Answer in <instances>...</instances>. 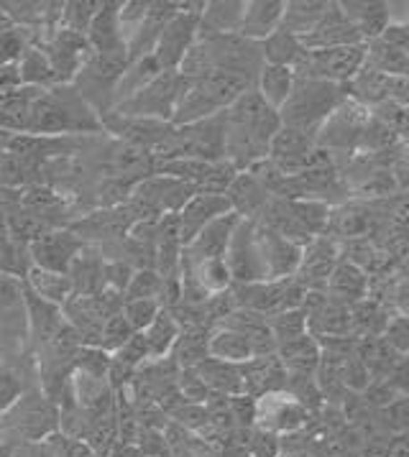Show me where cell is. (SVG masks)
Wrapping results in <instances>:
<instances>
[{"instance_id":"6da1fadb","label":"cell","mask_w":409,"mask_h":457,"mask_svg":"<svg viewBox=\"0 0 409 457\" xmlns=\"http://www.w3.org/2000/svg\"><path fill=\"white\" fill-rule=\"evenodd\" d=\"M280 110L269 108L256 87L225 110V162L248 171L269 156V146L280 133Z\"/></svg>"},{"instance_id":"7a4b0ae2","label":"cell","mask_w":409,"mask_h":457,"mask_svg":"<svg viewBox=\"0 0 409 457\" xmlns=\"http://www.w3.org/2000/svg\"><path fill=\"white\" fill-rule=\"evenodd\" d=\"M103 130L100 118L79 97L75 85H56L41 92L31 105V133L34 136H64V133H95Z\"/></svg>"},{"instance_id":"3957f363","label":"cell","mask_w":409,"mask_h":457,"mask_svg":"<svg viewBox=\"0 0 409 457\" xmlns=\"http://www.w3.org/2000/svg\"><path fill=\"white\" fill-rule=\"evenodd\" d=\"M348 97L346 85L333 82H320V79H302L297 77L295 90L289 100L281 105L280 118L284 129H295L299 133H307L317 141V130L322 123L340 108V103Z\"/></svg>"},{"instance_id":"277c9868","label":"cell","mask_w":409,"mask_h":457,"mask_svg":"<svg viewBox=\"0 0 409 457\" xmlns=\"http://www.w3.org/2000/svg\"><path fill=\"white\" fill-rule=\"evenodd\" d=\"M129 54L115 52V54H93L85 59V64L75 74L72 85L79 92V97L93 108L97 118L115 108V87L121 77L129 70Z\"/></svg>"},{"instance_id":"5b68a950","label":"cell","mask_w":409,"mask_h":457,"mask_svg":"<svg viewBox=\"0 0 409 457\" xmlns=\"http://www.w3.org/2000/svg\"><path fill=\"white\" fill-rule=\"evenodd\" d=\"M59 427V406L44 396L41 388H29L19 396L3 417H0V429L19 432L21 437L29 442L52 437Z\"/></svg>"},{"instance_id":"8992f818","label":"cell","mask_w":409,"mask_h":457,"mask_svg":"<svg viewBox=\"0 0 409 457\" xmlns=\"http://www.w3.org/2000/svg\"><path fill=\"white\" fill-rule=\"evenodd\" d=\"M185 90V77L179 72H162L149 87L136 92L133 97L115 105L113 112L123 118H141V120H162L171 123L179 95Z\"/></svg>"},{"instance_id":"52a82bcc","label":"cell","mask_w":409,"mask_h":457,"mask_svg":"<svg viewBox=\"0 0 409 457\" xmlns=\"http://www.w3.org/2000/svg\"><path fill=\"white\" fill-rule=\"evenodd\" d=\"M366 67V44L338 49H307L295 67L302 79H320L333 85H348Z\"/></svg>"},{"instance_id":"ba28073f","label":"cell","mask_w":409,"mask_h":457,"mask_svg":"<svg viewBox=\"0 0 409 457\" xmlns=\"http://www.w3.org/2000/svg\"><path fill=\"white\" fill-rule=\"evenodd\" d=\"M371 110L361 105L354 97H346L340 108L322 123L317 130V146L325 148L328 154L338 151H355L363 144V133L369 129Z\"/></svg>"},{"instance_id":"9c48e42d","label":"cell","mask_w":409,"mask_h":457,"mask_svg":"<svg viewBox=\"0 0 409 457\" xmlns=\"http://www.w3.org/2000/svg\"><path fill=\"white\" fill-rule=\"evenodd\" d=\"M225 263L230 269L233 284H259L266 281V269L256 240V220H238L233 238L225 253Z\"/></svg>"},{"instance_id":"30bf717a","label":"cell","mask_w":409,"mask_h":457,"mask_svg":"<svg viewBox=\"0 0 409 457\" xmlns=\"http://www.w3.org/2000/svg\"><path fill=\"white\" fill-rule=\"evenodd\" d=\"M310 411L289 394V391H274L256 399V429L271 432V435H297L310 424Z\"/></svg>"},{"instance_id":"8fae6325","label":"cell","mask_w":409,"mask_h":457,"mask_svg":"<svg viewBox=\"0 0 409 457\" xmlns=\"http://www.w3.org/2000/svg\"><path fill=\"white\" fill-rule=\"evenodd\" d=\"M317 154H320V146L313 136L281 126L280 133L271 141V146H269L266 159L277 166L284 177H299L302 171H307L315 164Z\"/></svg>"},{"instance_id":"7c38bea8","label":"cell","mask_w":409,"mask_h":457,"mask_svg":"<svg viewBox=\"0 0 409 457\" xmlns=\"http://www.w3.org/2000/svg\"><path fill=\"white\" fill-rule=\"evenodd\" d=\"M85 248V240H79L72 230H46L29 245V256L37 269L67 274L75 256Z\"/></svg>"},{"instance_id":"4fadbf2b","label":"cell","mask_w":409,"mask_h":457,"mask_svg":"<svg viewBox=\"0 0 409 457\" xmlns=\"http://www.w3.org/2000/svg\"><path fill=\"white\" fill-rule=\"evenodd\" d=\"M338 261H340L338 240L328 238V236H317L302 248V261H299L295 278L307 292H325L328 278L335 271Z\"/></svg>"},{"instance_id":"5bb4252c","label":"cell","mask_w":409,"mask_h":457,"mask_svg":"<svg viewBox=\"0 0 409 457\" xmlns=\"http://www.w3.org/2000/svg\"><path fill=\"white\" fill-rule=\"evenodd\" d=\"M197 34H200V16H195V13H177L169 21L156 41V49H154V56L164 72L179 70L185 54L197 41Z\"/></svg>"},{"instance_id":"9a60e30c","label":"cell","mask_w":409,"mask_h":457,"mask_svg":"<svg viewBox=\"0 0 409 457\" xmlns=\"http://www.w3.org/2000/svg\"><path fill=\"white\" fill-rule=\"evenodd\" d=\"M256 240H259L261 258H263V269H266V281L292 278L297 274L299 261H302L299 245L281 238L274 230L263 228L259 222H256Z\"/></svg>"},{"instance_id":"2e32d148","label":"cell","mask_w":409,"mask_h":457,"mask_svg":"<svg viewBox=\"0 0 409 457\" xmlns=\"http://www.w3.org/2000/svg\"><path fill=\"white\" fill-rule=\"evenodd\" d=\"M0 337L11 343H26L29 337L23 281L3 274H0Z\"/></svg>"},{"instance_id":"e0dca14e","label":"cell","mask_w":409,"mask_h":457,"mask_svg":"<svg viewBox=\"0 0 409 457\" xmlns=\"http://www.w3.org/2000/svg\"><path fill=\"white\" fill-rule=\"evenodd\" d=\"M23 302H26L29 337H31V343H34V350L49 345L56 335L70 325V322L64 320L62 307H56L52 302H44V299L31 292L26 284H23Z\"/></svg>"},{"instance_id":"ac0fdd59","label":"cell","mask_w":409,"mask_h":457,"mask_svg":"<svg viewBox=\"0 0 409 457\" xmlns=\"http://www.w3.org/2000/svg\"><path fill=\"white\" fill-rule=\"evenodd\" d=\"M238 220L241 218H238L236 212H228L223 218L213 220L210 225H204L203 230L197 233V238L192 240V243H187L185 251H182V258H187L189 263L213 261V258H225Z\"/></svg>"},{"instance_id":"d6986e66","label":"cell","mask_w":409,"mask_h":457,"mask_svg":"<svg viewBox=\"0 0 409 457\" xmlns=\"http://www.w3.org/2000/svg\"><path fill=\"white\" fill-rule=\"evenodd\" d=\"M241 368L243 394L259 399L263 394H274V391H287V370L281 366L280 355H261L246 361Z\"/></svg>"},{"instance_id":"ffe728a7","label":"cell","mask_w":409,"mask_h":457,"mask_svg":"<svg viewBox=\"0 0 409 457\" xmlns=\"http://www.w3.org/2000/svg\"><path fill=\"white\" fill-rule=\"evenodd\" d=\"M179 11H177V0H156V3H149V11H146V19L138 26V31L133 34V38L129 41L126 52H129V62H136V59H144V56L154 54L156 49V41L162 37L164 26L169 21L174 19Z\"/></svg>"},{"instance_id":"44dd1931","label":"cell","mask_w":409,"mask_h":457,"mask_svg":"<svg viewBox=\"0 0 409 457\" xmlns=\"http://www.w3.org/2000/svg\"><path fill=\"white\" fill-rule=\"evenodd\" d=\"M228 212H233L230 200L225 195H210V192H197L192 200L187 202L179 210V222H182V243H192L197 238V233L204 225H210L213 220L223 218Z\"/></svg>"},{"instance_id":"7402d4cb","label":"cell","mask_w":409,"mask_h":457,"mask_svg":"<svg viewBox=\"0 0 409 457\" xmlns=\"http://www.w3.org/2000/svg\"><path fill=\"white\" fill-rule=\"evenodd\" d=\"M305 49H338V46H358L363 44L361 34L355 31V26L351 21L343 16L340 5L333 3L330 13L320 21L313 34H307L305 38H299Z\"/></svg>"},{"instance_id":"603a6c76","label":"cell","mask_w":409,"mask_h":457,"mask_svg":"<svg viewBox=\"0 0 409 457\" xmlns=\"http://www.w3.org/2000/svg\"><path fill=\"white\" fill-rule=\"evenodd\" d=\"M325 294L346 304V307H354L358 302H363L369 296V274L363 266H358L348 258H340L335 271L328 278V287H325Z\"/></svg>"},{"instance_id":"cb8c5ba5","label":"cell","mask_w":409,"mask_h":457,"mask_svg":"<svg viewBox=\"0 0 409 457\" xmlns=\"http://www.w3.org/2000/svg\"><path fill=\"white\" fill-rule=\"evenodd\" d=\"M284 0H246V13H243L241 34L248 41H266L271 34H277L281 29L284 19Z\"/></svg>"},{"instance_id":"d4e9b609","label":"cell","mask_w":409,"mask_h":457,"mask_svg":"<svg viewBox=\"0 0 409 457\" xmlns=\"http://www.w3.org/2000/svg\"><path fill=\"white\" fill-rule=\"evenodd\" d=\"M70 281H72V292L79 296H95V294L105 292V256L100 248L88 245L79 251L70 266Z\"/></svg>"},{"instance_id":"484cf974","label":"cell","mask_w":409,"mask_h":457,"mask_svg":"<svg viewBox=\"0 0 409 457\" xmlns=\"http://www.w3.org/2000/svg\"><path fill=\"white\" fill-rule=\"evenodd\" d=\"M121 5L123 3H100L93 23L88 29V44L97 54H115V52H126V41L121 37ZM129 54V52H126Z\"/></svg>"},{"instance_id":"4316f807","label":"cell","mask_w":409,"mask_h":457,"mask_svg":"<svg viewBox=\"0 0 409 457\" xmlns=\"http://www.w3.org/2000/svg\"><path fill=\"white\" fill-rule=\"evenodd\" d=\"M225 197L230 200V207L238 218L256 220L261 215V210L269 204L271 195L263 189V184L251 174V171H238L233 184L228 187Z\"/></svg>"},{"instance_id":"83f0119b","label":"cell","mask_w":409,"mask_h":457,"mask_svg":"<svg viewBox=\"0 0 409 457\" xmlns=\"http://www.w3.org/2000/svg\"><path fill=\"white\" fill-rule=\"evenodd\" d=\"M338 5L343 16L354 23L363 44L381 38L391 26L389 3H338Z\"/></svg>"},{"instance_id":"f1b7e54d","label":"cell","mask_w":409,"mask_h":457,"mask_svg":"<svg viewBox=\"0 0 409 457\" xmlns=\"http://www.w3.org/2000/svg\"><path fill=\"white\" fill-rule=\"evenodd\" d=\"M277 355H280L287 376H315L322 350H320V343L315 337L307 332L302 337L277 345Z\"/></svg>"},{"instance_id":"f546056e","label":"cell","mask_w":409,"mask_h":457,"mask_svg":"<svg viewBox=\"0 0 409 457\" xmlns=\"http://www.w3.org/2000/svg\"><path fill=\"white\" fill-rule=\"evenodd\" d=\"M333 3L328 0H292L284 8V19H281V31L292 34V37L305 38L313 34L320 21L330 13Z\"/></svg>"},{"instance_id":"4dcf8cb0","label":"cell","mask_w":409,"mask_h":457,"mask_svg":"<svg viewBox=\"0 0 409 457\" xmlns=\"http://www.w3.org/2000/svg\"><path fill=\"white\" fill-rule=\"evenodd\" d=\"M366 70L394 77H409V49L381 37L366 44Z\"/></svg>"},{"instance_id":"1f68e13d","label":"cell","mask_w":409,"mask_h":457,"mask_svg":"<svg viewBox=\"0 0 409 457\" xmlns=\"http://www.w3.org/2000/svg\"><path fill=\"white\" fill-rule=\"evenodd\" d=\"M246 13V0H213L204 3L200 31L204 34H238Z\"/></svg>"},{"instance_id":"d6a6232c","label":"cell","mask_w":409,"mask_h":457,"mask_svg":"<svg viewBox=\"0 0 409 457\" xmlns=\"http://www.w3.org/2000/svg\"><path fill=\"white\" fill-rule=\"evenodd\" d=\"M297 74L289 67H277V64H263L259 77H256V92L263 97V103L269 108L281 110V105L289 100V95L295 90Z\"/></svg>"},{"instance_id":"836d02e7","label":"cell","mask_w":409,"mask_h":457,"mask_svg":"<svg viewBox=\"0 0 409 457\" xmlns=\"http://www.w3.org/2000/svg\"><path fill=\"white\" fill-rule=\"evenodd\" d=\"M195 370L204 381V386L210 388V394H215V396L230 399V396H241L243 394L241 368L233 366V363H225V361H218V358H207Z\"/></svg>"},{"instance_id":"e575fe53","label":"cell","mask_w":409,"mask_h":457,"mask_svg":"<svg viewBox=\"0 0 409 457\" xmlns=\"http://www.w3.org/2000/svg\"><path fill=\"white\" fill-rule=\"evenodd\" d=\"M207 348H210V358H218L233 366H243L246 361L254 358V350L248 337L230 328H215L207 337Z\"/></svg>"},{"instance_id":"d590c367","label":"cell","mask_w":409,"mask_h":457,"mask_svg":"<svg viewBox=\"0 0 409 457\" xmlns=\"http://www.w3.org/2000/svg\"><path fill=\"white\" fill-rule=\"evenodd\" d=\"M162 72H164V70H162V64L156 62V56L154 54L130 62L129 70H126V74L121 77V82H118V87H115V105H121L123 100L133 97L136 92L149 87L151 82H154Z\"/></svg>"},{"instance_id":"8d00e7d4","label":"cell","mask_w":409,"mask_h":457,"mask_svg":"<svg viewBox=\"0 0 409 457\" xmlns=\"http://www.w3.org/2000/svg\"><path fill=\"white\" fill-rule=\"evenodd\" d=\"M23 284L31 289V292L41 296L44 302H52L56 307H62L70 296H72V281L67 274H54V271H44L31 266L29 276L23 278Z\"/></svg>"},{"instance_id":"74e56055","label":"cell","mask_w":409,"mask_h":457,"mask_svg":"<svg viewBox=\"0 0 409 457\" xmlns=\"http://www.w3.org/2000/svg\"><path fill=\"white\" fill-rule=\"evenodd\" d=\"M305 46L297 37L287 34V31H277L266 41H261V54H263V64H277V67H289L295 70L299 59L305 56Z\"/></svg>"},{"instance_id":"f35d334b","label":"cell","mask_w":409,"mask_h":457,"mask_svg":"<svg viewBox=\"0 0 409 457\" xmlns=\"http://www.w3.org/2000/svg\"><path fill=\"white\" fill-rule=\"evenodd\" d=\"M21 79H23V87H37V90H52L56 87V74L49 64L46 54L38 49V46H29L19 62Z\"/></svg>"},{"instance_id":"ab89813d","label":"cell","mask_w":409,"mask_h":457,"mask_svg":"<svg viewBox=\"0 0 409 457\" xmlns=\"http://www.w3.org/2000/svg\"><path fill=\"white\" fill-rule=\"evenodd\" d=\"M182 266L197 278V284H200L210 296H213V294L228 292V289L233 287V276H230V269H228V263H225V258L197 261V263H189L187 258H182Z\"/></svg>"},{"instance_id":"60d3db41","label":"cell","mask_w":409,"mask_h":457,"mask_svg":"<svg viewBox=\"0 0 409 457\" xmlns=\"http://www.w3.org/2000/svg\"><path fill=\"white\" fill-rule=\"evenodd\" d=\"M144 337H146V345H149V358H154V361L156 358H169V353H171L177 337H179V325L174 322L171 312L164 310V307L156 312V317L146 328Z\"/></svg>"},{"instance_id":"b9f144b4","label":"cell","mask_w":409,"mask_h":457,"mask_svg":"<svg viewBox=\"0 0 409 457\" xmlns=\"http://www.w3.org/2000/svg\"><path fill=\"white\" fill-rule=\"evenodd\" d=\"M207 337H210V332H179L174 348L169 353V361L179 368V370L197 368L203 361L210 358Z\"/></svg>"},{"instance_id":"7bdbcfd3","label":"cell","mask_w":409,"mask_h":457,"mask_svg":"<svg viewBox=\"0 0 409 457\" xmlns=\"http://www.w3.org/2000/svg\"><path fill=\"white\" fill-rule=\"evenodd\" d=\"M31 256H29V245H23L19 240L8 238L0 243V274L11 276L23 281L31 271Z\"/></svg>"},{"instance_id":"ee69618b","label":"cell","mask_w":409,"mask_h":457,"mask_svg":"<svg viewBox=\"0 0 409 457\" xmlns=\"http://www.w3.org/2000/svg\"><path fill=\"white\" fill-rule=\"evenodd\" d=\"M269 322V329L277 340V345L281 343H289L295 337H302L307 335V314L302 310H292V312H280L274 317L266 320Z\"/></svg>"},{"instance_id":"f6af8a7d","label":"cell","mask_w":409,"mask_h":457,"mask_svg":"<svg viewBox=\"0 0 409 457\" xmlns=\"http://www.w3.org/2000/svg\"><path fill=\"white\" fill-rule=\"evenodd\" d=\"M97 8H100V3H95V0H70V3H64L59 26L67 29V31H75V34L88 37V29L93 23Z\"/></svg>"},{"instance_id":"bcb514c9","label":"cell","mask_w":409,"mask_h":457,"mask_svg":"<svg viewBox=\"0 0 409 457\" xmlns=\"http://www.w3.org/2000/svg\"><path fill=\"white\" fill-rule=\"evenodd\" d=\"M31 46V31L8 26L0 31V64H19L23 52Z\"/></svg>"},{"instance_id":"7dc6e473","label":"cell","mask_w":409,"mask_h":457,"mask_svg":"<svg viewBox=\"0 0 409 457\" xmlns=\"http://www.w3.org/2000/svg\"><path fill=\"white\" fill-rule=\"evenodd\" d=\"M379 424L381 429L391 435V437H399V435H407L409 432V396H399L379 411Z\"/></svg>"},{"instance_id":"c3c4849f","label":"cell","mask_w":409,"mask_h":457,"mask_svg":"<svg viewBox=\"0 0 409 457\" xmlns=\"http://www.w3.org/2000/svg\"><path fill=\"white\" fill-rule=\"evenodd\" d=\"M113 361H115L118 366L133 370V373L144 366V363L149 361V345H146L144 332H133V335L129 337V343H126V345H121V348L113 353Z\"/></svg>"},{"instance_id":"681fc988","label":"cell","mask_w":409,"mask_h":457,"mask_svg":"<svg viewBox=\"0 0 409 457\" xmlns=\"http://www.w3.org/2000/svg\"><path fill=\"white\" fill-rule=\"evenodd\" d=\"M162 276L156 274L154 269H138L133 278H130L129 289L123 294V299L130 302V299H156L162 296Z\"/></svg>"},{"instance_id":"f907efd6","label":"cell","mask_w":409,"mask_h":457,"mask_svg":"<svg viewBox=\"0 0 409 457\" xmlns=\"http://www.w3.org/2000/svg\"><path fill=\"white\" fill-rule=\"evenodd\" d=\"M159 310H162V304L156 299H130V302H123L121 314L126 317L133 332H146Z\"/></svg>"},{"instance_id":"816d5d0a","label":"cell","mask_w":409,"mask_h":457,"mask_svg":"<svg viewBox=\"0 0 409 457\" xmlns=\"http://www.w3.org/2000/svg\"><path fill=\"white\" fill-rule=\"evenodd\" d=\"M133 335V329L126 322V317L118 312V314H113L105 320V325L100 329V340H97V348L105 350V353H115V350L121 348V345H126L129 343V337Z\"/></svg>"},{"instance_id":"f5cc1de1","label":"cell","mask_w":409,"mask_h":457,"mask_svg":"<svg viewBox=\"0 0 409 457\" xmlns=\"http://www.w3.org/2000/svg\"><path fill=\"white\" fill-rule=\"evenodd\" d=\"M23 378L13 366L0 363V417L19 402V396L23 394Z\"/></svg>"},{"instance_id":"db71d44e","label":"cell","mask_w":409,"mask_h":457,"mask_svg":"<svg viewBox=\"0 0 409 457\" xmlns=\"http://www.w3.org/2000/svg\"><path fill=\"white\" fill-rule=\"evenodd\" d=\"M381 340L389 345L396 355H407L409 353V317L407 314H391L387 328L381 332Z\"/></svg>"},{"instance_id":"11a10c76","label":"cell","mask_w":409,"mask_h":457,"mask_svg":"<svg viewBox=\"0 0 409 457\" xmlns=\"http://www.w3.org/2000/svg\"><path fill=\"white\" fill-rule=\"evenodd\" d=\"M146 11H149V3H144V0H129V3L121 5L118 23H121V37L126 41V46H129L133 34L138 31V26L146 19Z\"/></svg>"},{"instance_id":"9f6ffc18","label":"cell","mask_w":409,"mask_h":457,"mask_svg":"<svg viewBox=\"0 0 409 457\" xmlns=\"http://www.w3.org/2000/svg\"><path fill=\"white\" fill-rule=\"evenodd\" d=\"M177 388L182 394V399L187 403H207V399L213 396L210 388L204 386V381L197 376L195 368H187V370H179L177 376Z\"/></svg>"},{"instance_id":"6f0895ef","label":"cell","mask_w":409,"mask_h":457,"mask_svg":"<svg viewBox=\"0 0 409 457\" xmlns=\"http://www.w3.org/2000/svg\"><path fill=\"white\" fill-rule=\"evenodd\" d=\"M136 442H138V453L144 457H171L169 439L164 437L162 429H146V427H141L138 435H136Z\"/></svg>"},{"instance_id":"680465c9","label":"cell","mask_w":409,"mask_h":457,"mask_svg":"<svg viewBox=\"0 0 409 457\" xmlns=\"http://www.w3.org/2000/svg\"><path fill=\"white\" fill-rule=\"evenodd\" d=\"M133 274H136V269H133L130 263H126V261H121V258H115V261H105V289H113V292H118V294H126Z\"/></svg>"},{"instance_id":"91938a15","label":"cell","mask_w":409,"mask_h":457,"mask_svg":"<svg viewBox=\"0 0 409 457\" xmlns=\"http://www.w3.org/2000/svg\"><path fill=\"white\" fill-rule=\"evenodd\" d=\"M281 442L277 435L263 432V429H254L251 439H248V457H280Z\"/></svg>"},{"instance_id":"94428289","label":"cell","mask_w":409,"mask_h":457,"mask_svg":"<svg viewBox=\"0 0 409 457\" xmlns=\"http://www.w3.org/2000/svg\"><path fill=\"white\" fill-rule=\"evenodd\" d=\"M387 381L396 391V396H409V353L396 358V363L391 366Z\"/></svg>"},{"instance_id":"6125c7cd","label":"cell","mask_w":409,"mask_h":457,"mask_svg":"<svg viewBox=\"0 0 409 457\" xmlns=\"http://www.w3.org/2000/svg\"><path fill=\"white\" fill-rule=\"evenodd\" d=\"M23 87L19 64H0V92L19 90Z\"/></svg>"},{"instance_id":"be15d7a7","label":"cell","mask_w":409,"mask_h":457,"mask_svg":"<svg viewBox=\"0 0 409 457\" xmlns=\"http://www.w3.org/2000/svg\"><path fill=\"white\" fill-rule=\"evenodd\" d=\"M394 304H396V312L399 314H407L409 317V284H402L396 294H394Z\"/></svg>"},{"instance_id":"e7e4bbea","label":"cell","mask_w":409,"mask_h":457,"mask_svg":"<svg viewBox=\"0 0 409 457\" xmlns=\"http://www.w3.org/2000/svg\"><path fill=\"white\" fill-rule=\"evenodd\" d=\"M8 26H11V21H8V13L3 11V3H0V31L8 29Z\"/></svg>"}]
</instances>
